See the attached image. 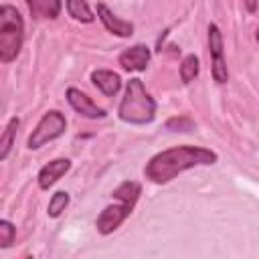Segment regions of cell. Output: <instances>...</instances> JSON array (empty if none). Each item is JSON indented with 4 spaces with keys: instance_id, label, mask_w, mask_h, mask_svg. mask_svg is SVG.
Wrapping results in <instances>:
<instances>
[{
    "instance_id": "cell-13",
    "label": "cell",
    "mask_w": 259,
    "mask_h": 259,
    "mask_svg": "<svg viewBox=\"0 0 259 259\" xmlns=\"http://www.w3.org/2000/svg\"><path fill=\"white\" fill-rule=\"evenodd\" d=\"M18 125H20V119L18 117H10L6 127H4V132H2V136H0V160L2 162L8 158V154H10L12 146H14V138H16Z\"/></svg>"
},
{
    "instance_id": "cell-7",
    "label": "cell",
    "mask_w": 259,
    "mask_h": 259,
    "mask_svg": "<svg viewBox=\"0 0 259 259\" xmlns=\"http://www.w3.org/2000/svg\"><path fill=\"white\" fill-rule=\"evenodd\" d=\"M65 95H67L69 105H71L79 115H83V117H89V119H103V117L107 115L103 107H99L87 93H83V91L77 89V87H69Z\"/></svg>"
},
{
    "instance_id": "cell-19",
    "label": "cell",
    "mask_w": 259,
    "mask_h": 259,
    "mask_svg": "<svg viewBox=\"0 0 259 259\" xmlns=\"http://www.w3.org/2000/svg\"><path fill=\"white\" fill-rule=\"evenodd\" d=\"M166 127L172 130V132H190L194 130V121L186 115H180V117H172L166 121Z\"/></svg>"
},
{
    "instance_id": "cell-18",
    "label": "cell",
    "mask_w": 259,
    "mask_h": 259,
    "mask_svg": "<svg viewBox=\"0 0 259 259\" xmlns=\"http://www.w3.org/2000/svg\"><path fill=\"white\" fill-rule=\"evenodd\" d=\"M14 237H16V227L10 221L2 219L0 221V249H8L14 243Z\"/></svg>"
},
{
    "instance_id": "cell-3",
    "label": "cell",
    "mask_w": 259,
    "mask_h": 259,
    "mask_svg": "<svg viewBox=\"0 0 259 259\" xmlns=\"http://www.w3.org/2000/svg\"><path fill=\"white\" fill-rule=\"evenodd\" d=\"M24 42V20L20 12L10 6H0V61L12 63L22 49Z\"/></svg>"
},
{
    "instance_id": "cell-12",
    "label": "cell",
    "mask_w": 259,
    "mask_h": 259,
    "mask_svg": "<svg viewBox=\"0 0 259 259\" xmlns=\"http://www.w3.org/2000/svg\"><path fill=\"white\" fill-rule=\"evenodd\" d=\"M26 6L34 18H57L61 14V0H26Z\"/></svg>"
},
{
    "instance_id": "cell-21",
    "label": "cell",
    "mask_w": 259,
    "mask_h": 259,
    "mask_svg": "<svg viewBox=\"0 0 259 259\" xmlns=\"http://www.w3.org/2000/svg\"><path fill=\"white\" fill-rule=\"evenodd\" d=\"M255 38H257V42H259V28H257V34H255Z\"/></svg>"
},
{
    "instance_id": "cell-11",
    "label": "cell",
    "mask_w": 259,
    "mask_h": 259,
    "mask_svg": "<svg viewBox=\"0 0 259 259\" xmlns=\"http://www.w3.org/2000/svg\"><path fill=\"white\" fill-rule=\"evenodd\" d=\"M91 83L107 97H113L121 89V77L109 69H95L91 73Z\"/></svg>"
},
{
    "instance_id": "cell-2",
    "label": "cell",
    "mask_w": 259,
    "mask_h": 259,
    "mask_svg": "<svg viewBox=\"0 0 259 259\" xmlns=\"http://www.w3.org/2000/svg\"><path fill=\"white\" fill-rule=\"evenodd\" d=\"M117 115L121 121L132 125H146L156 117V101L140 79H130L125 93L119 101Z\"/></svg>"
},
{
    "instance_id": "cell-14",
    "label": "cell",
    "mask_w": 259,
    "mask_h": 259,
    "mask_svg": "<svg viewBox=\"0 0 259 259\" xmlns=\"http://www.w3.org/2000/svg\"><path fill=\"white\" fill-rule=\"evenodd\" d=\"M140 192H142V186L138 184V182H134V180H125V182H121L113 192H111V196L115 198V200H121V202H127V204H136L138 202V198H140Z\"/></svg>"
},
{
    "instance_id": "cell-17",
    "label": "cell",
    "mask_w": 259,
    "mask_h": 259,
    "mask_svg": "<svg viewBox=\"0 0 259 259\" xmlns=\"http://www.w3.org/2000/svg\"><path fill=\"white\" fill-rule=\"evenodd\" d=\"M69 200H71L69 192H65V190H57V192L51 196V200H49L47 214H49V217H53V219H57V217H59V214L69 206Z\"/></svg>"
},
{
    "instance_id": "cell-8",
    "label": "cell",
    "mask_w": 259,
    "mask_h": 259,
    "mask_svg": "<svg viewBox=\"0 0 259 259\" xmlns=\"http://www.w3.org/2000/svg\"><path fill=\"white\" fill-rule=\"evenodd\" d=\"M150 47L138 42V45H132L127 49H123L117 57L119 65L125 69V71H134V73H142L148 69V63H150Z\"/></svg>"
},
{
    "instance_id": "cell-16",
    "label": "cell",
    "mask_w": 259,
    "mask_h": 259,
    "mask_svg": "<svg viewBox=\"0 0 259 259\" xmlns=\"http://www.w3.org/2000/svg\"><path fill=\"white\" fill-rule=\"evenodd\" d=\"M65 6H67V12L71 18L79 20V22H91L95 16L87 4V0H65Z\"/></svg>"
},
{
    "instance_id": "cell-1",
    "label": "cell",
    "mask_w": 259,
    "mask_h": 259,
    "mask_svg": "<svg viewBox=\"0 0 259 259\" xmlns=\"http://www.w3.org/2000/svg\"><path fill=\"white\" fill-rule=\"evenodd\" d=\"M219 160L217 152L202 146H174L152 156L144 168V174L154 184H166L178 174L196 168V166H212Z\"/></svg>"
},
{
    "instance_id": "cell-10",
    "label": "cell",
    "mask_w": 259,
    "mask_h": 259,
    "mask_svg": "<svg viewBox=\"0 0 259 259\" xmlns=\"http://www.w3.org/2000/svg\"><path fill=\"white\" fill-rule=\"evenodd\" d=\"M69 170H71V160H69V158H55V160L47 162V164L38 170V176H36L38 186H40L42 190H49V188H51L57 180H61Z\"/></svg>"
},
{
    "instance_id": "cell-5",
    "label": "cell",
    "mask_w": 259,
    "mask_h": 259,
    "mask_svg": "<svg viewBox=\"0 0 259 259\" xmlns=\"http://www.w3.org/2000/svg\"><path fill=\"white\" fill-rule=\"evenodd\" d=\"M208 49L212 57V79L214 83L223 85L229 81V71H227L225 55H223V34L217 24H208Z\"/></svg>"
},
{
    "instance_id": "cell-9",
    "label": "cell",
    "mask_w": 259,
    "mask_h": 259,
    "mask_svg": "<svg viewBox=\"0 0 259 259\" xmlns=\"http://www.w3.org/2000/svg\"><path fill=\"white\" fill-rule=\"evenodd\" d=\"M95 10H97V18L101 20V24L105 26L107 32H111V34H115L119 38H127V36L134 34V24L127 22V20H121L119 16H115L103 2H97Z\"/></svg>"
},
{
    "instance_id": "cell-15",
    "label": "cell",
    "mask_w": 259,
    "mask_h": 259,
    "mask_svg": "<svg viewBox=\"0 0 259 259\" xmlns=\"http://www.w3.org/2000/svg\"><path fill=\"white\" fill-rule=\"evenodd\" d=\"M178 73H180V81L184 85H188L190 81H194L198 77V73H200V61H198V57L196 55H186L182 59V63H180Z\"/></svg>"
},
{
    "instance_id": "cell-20",
    "label": "cell",
    "mask_w": 259,
    "mask_h": 259,
    "mask_svg": "<svg viewBox=\"0 0 259 259\" xmlns=\"http://www.w3.org/2000/svg\"><path fill=\"white\" fill-rule=\"evenodd\" d=\"M243 2H245V8H247L249 12H255V10H257L259 0H243Z\"/></svg>"
},
{
    "instance_id": "cell-6",
    "label": "cell",
    "mask_w": 259,
    "mask_h": 259,
    "mask_svg": "<svg viewBox=\"0 0 259 259\" xmlns=\"http://www.w3.org/2000/svg\"><path fill=\"white\" fill-rule=\"evenodd\" d=\"M132 210H134V206L127 204V202H121V200H117L115 204H107V206L99 212V217H97V221H95V229H97L101 235H109V233H113V231L130 217Z\"/></svg>"
},
{
    "instance_id": "cell-4",
    "label": "cell",
    "mask_w": 259,
    "mask_h": 259,
    "mask_svg": "<svg viewBox=\"0 0 259 259\" xmlns=\"http://www.w3.org/2000/svg\"><path fill=\"white\" fill-rule=\"evenodd\" d=\"M65 130H67V119H65V115H63L61 111H57V109H51V111H47V113L40 117V121L36 123V127H34L32 134L28 136V142H26V144H28L30 150H38V148H42L45 144H49V142L57 140L59 136H63Z\"/></svg>"
}]
</instances>
